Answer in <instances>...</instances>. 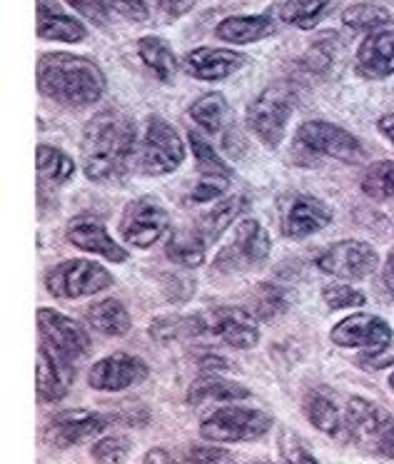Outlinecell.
Segmentation results:
<instances>
[{
    "mask_svg": "<svg viewBox=\"0 0 394 464\" xmlns=\"http://www.w3.org/2000/svg\"><path fill=\"white\" fill-rule=\"evenodd\" d=\"M138 148L135 122L120 111H101L92 115L81 140V165L92 182H118L130 168Z\"/></svg>",
    "mask_w": 394,
    "mask_h": 464,
    "instance_id": "6da1fadb",
    "label": "cell"
},
{
    "mask_svg": "<svg viewBox=\"0 0 394 464\" xmlns=\"http://www.w3.org/2000/svg\"><path fill=\"white\" fill-rule=\"evenodd\" d=\"M38 88L48 101L65 108H88L105 92L98 63L72 53H45L38 61Z\"/></svg>",
    "mask_w": 394,
    "mask_h": 464,
    "instance_id": "7a4b0ae2",
    "label": "cell"
},
{
    "mask_svg": "<svg viewBox=\"0 0 394 464\" xmlns=\"http://www.w3.org/2000/svg\"><path fill=\"white\" fill-rule=\"evenodd\" d=\"M294 91L284 82L267 85L247 108V128L264 148H277L284 140L287 122L294 111Z\"/></svg>",
    "mask_w": 394,
    "mask_h": 464,
    "instance_id": "3957f363",
    "label": "cell"
},
{
    "mask_svg": "<svg viewBox=\"0 0 394 464\" xmlns=\"http://www.w3.org/2000/svg\"><path fill=\"white\" fill-rule=\"evenodd\" d=\"M185 155L187 150H185L180 132L160 115H150L145 121L140 148H138V168L142 175H150V178L170 175L180 168Z\"/></svg>",
    "mask_w": 394,
    "mask_h": 464,
    "instance_id": "277c9868",
    "label": "cell"
},
{
    "mask_svg": "<svg viewBox=\"0 0 394 464\" xmlns=\"http://www.w3.org/2000/svg\"><path fill=\"white\" fill-rule=\"evenodd\" d=\"M273 430V417L255 407L225 404L200 422V434L207 442H253Z\"/></svg>",
    "mask_w": 394,
    "mask_h": 464,
    "instance_id": "5b68a950",
    "label": "cell"
},
{
    "mask_svg": "<svg viewBox=\"0 0 394 464\" xmlns=\"http://www.w3.org/2000/svg\"><path fill=\"white\" fill-rule=\"evenodd\" d=\"M112 275L102 267V265L92 263V260H62L55 267L48 270L45 275V287L53 297L61 300H81L88 295H95L111 287Z\"/></svg>",
    "mask_w": 394,
    "mask_h": 464,
    "instance_id": "8992f818",
    "label": "cell"
},
{
    "mask_svg": "<svg viewBox=\"0 0 394 464\" xmlns=\"http://www.w3.org/2000/svg\"><path fill=\"white\" fill-rule=\"evenodd\" d=\"M118 232L122 243L148 250L170 232V215L155 198H135L125 205Z\"/></svg>",
    "mask_w": 394,
    "mask_h": 464,
    "instance_id": "52a82bcc",
    "label": "cell"
},
{
    "mask_svg": "<svg viewBox=\"0 0 394 464\" xmlns=\"http://www.w3.org/2000/svg\"><path fill=\"white\" fill-rule=\"evenodd\" d=\"M270 257V235L257 220H243L233 230V240L215 257V267L223 273H243L260 267Z\"/></svg>",
    "mask_w": 394,
    "mask_h": 464,
    "instance_id": "ba28073f",
    "label": "cell"
},
{
    "mask_svg": "<svg viewBox=\"0 0 394 464\" xmlns=\"http://www.w3.org/2000/svg\"><path fill=\"white\" fill-rule=\"evenodd\" d=\"M297 148L310 155H327L340 162H357L362 158V142L340 125L324 121H307L297 130Z\"/></svg>",
    "mask_w": 394,
    "mask_h": 464,
    "instance_id": "9c48e42d",
    "label": "cell"
},
{
    "mask_svg": "<svg viewBox=\"0 0 394 464\" xmlns=\"http://www.w3.org/2000/svg\"><path fill=\"white\" fill-rule=\"evenodd\" d=\"M314 265L324 275L352 283V280H364L367 275L374 273L380 265V257L374 253L372 245L362 243V240H342V243L324 247L322 253L317 255Z\"/></svg>",
    "mask_w": 394,
    "mask_h": 464,
    "instance_id": "30bf717a",
    "label": "cell"
},
{
    "mask_svg": "<svg viewBox=\"0 0 394 464\" xmlns=\"http://www.w3.org/2000/svg\"><path fill=\"white\" fill-rule=\"evenodd\" d=\"M330 340L340 347L352 350H367V354H382L389 350L394 333L389 324L377 314H350L334 324Z\"/></svg>",
    "mask_w": 394,
    "mask_h": 464,
    "instance_id": "8fae6325",
    "label": "cell"
},
{
    "mask_svg": "<svg viewBox=\"0 0 394 464\" xmlns=\"http://www.w3.org/2000/svg\"><path fill=\"white\" fill-rule=\"evenodd\" d=\"M38 327H41L43 344H48L53 353H58L71 362L91 353V334L85 333V327L58 313V310L41 307L38 310Z\"/></svg>",
    "mask_w": 394,
    "mask_h": 464,
    "instance_id": "7c38bea8",
    "label": "cell"
},
{
    "mask_svg": "<svg viewBox=\"0 0 394 464\" xmlns=\"http://www.w3.org/2000/svg\"><path fill=\"white\" fill-rule=\"evenodd\" d=\"M105 427H108V420L92 410H65V412L51 417V422L43 430V437L53 447L65 450V447L98 437Z\"/></svg>",
    "mask_w": 394,
    "mask_h": 464,
    "instance_id": "4fadbf2b",
    "label": "cell"
},
{
    "mask_svg": "<svg viewBox=\"0 0 394 464\" xmlns=\"http://www.w3.org/2000/svg\"><path fill=\"white\" fill-rule=\"evenodd\" d=\"M148 372L150 370L140 357L115 353L92 364L88 382H91L92 390H101V392H122V390H130L135 384H140L148 377Z\"/></svg>",
    "mask_w": 394,
    "mask_h": 464,
    "instance_id": "5bb4252c",
    "label": "cell"
},
{
    "mask_svg": "<svg viewBox=\"0 0 394 464\" xmlns=\"http://www.w3.org/2000/svg\"><path fill=\"white\" fill-rule=\"evenodd\" d=\"M207 333L217 334L225 344L235 350H253L260 343L257 320L250 310L243 307H215L205 320Z\"/></svg>",
    "mask_w": 394,
    "mask_h": 464,
    "instance_id": "9a60e30c",
    "label": "cell"
},
{
    "mask_svg": "<svg viewBox=\"0 0 394 464\" xmlns=\"http://www.w3.org/2000/svg\"><path fill=\"white\" fill-rule=\"evenodd\" d=\"M332 222V208L312 195H294L283 215V232L290 240H304Z\"/></svg>",
    "mask_w": 394,
    "mask_h": 464,
    "instance_id": "2e32d148",
    "label": "cell"
},
{
    "mask_svg": "<svg viewBox=\"0 0 394 464\" xmlns=\"http://www.w3.org/2000/svg\"><path fill=\"white\" fill-rule=\"evenodd\" d=\"M394 424L392 414L382 410L380 404L362 400V397H352L347 402V417H344V427L357 444L364 447H374L382 440V434Z\"/></svg>",
    "mask_w": 394,
    "mask_h": 464,
    "instance_id": "e0dca14e",
    "label": "cell"
},
{
    "mask_svg": "<svg viewBox=\"0 0 394 464\" xmlns=\"http://www.w3.org/2000/svg\"><path fill=\"white\" fill-rule=\"evenodd\" d=\"M65 237H68V243L75 245L82 253L101 255V257L111 260V263H125L128 260L125 247L115 243L108 235V230H105V225L98 218H92V215H81V218L68 222Z\"/></svg>",
    "mask_w": 394,
    "mask_h": 464,
    "instance_id": "ac0fdd59",
    "label": "cell"
},
{
    "mask_svg": "<svg viewBox=\"0 0 394 464\" xmlns=\"http://www.w3.org/2000/svg\"><path fill=\"white\" fill-rule=\"evenodd\" d=\"M245 65H247V55L227 51V48H195L182 61V68L187 75L205 82L225 81Z\"/></svg>",
    "mask_w": 394,
    "mask_h": 464,
    "instance_id": "d6986e66",
    "label": "cell"
},
{
    "mask_svg": "<svg viewBox=\"0 0 394 464\" xmlns=\"http://www.w3.org/2000/svg\"><path fill=\"white\" fill-rule=\"evenodd\" d=\"M357 72L372 81H382L394 72V25L372 31L357 51Z\"/></svg>",
    "mask_w": 394,
    "mask_h": 464,
    "instance_id": "ffe728a7",
    "label": "cell"
},
{
    "mask_svg": "<svg viewBox=\"0 0 394 464\" xmlns=\"http://www.w3.org/2000/svg\"><path fill=\"white\" fill-rule=\"evenodd\" d=\"M75 372L72 362L58 353H53L48 344L38 350V397L41 402H58L71 390Z\"/></svg>",
    "mask_w": 394,
    "mask_h": 464,
    "instance_id": "44dd1931",
    "label": "cell"
},
{
    "mask_svg": "<svg viewBox=\"0 0 394 464\" xmlns=\"http://www.w3.org/2000/svg\"><path fill=\"white\" fill-rule=\"evenodd\" d=\"M38 35L43 41L81 43L88 31L78 18L62 11L55 0H38Z\"/></svg>",
    "mask_w": 394,
    "mask_h": 464,
    "instance_id": "7402d4cb",
    "label": "cell"
},
{
    "mask_svg": "<svg viewBox=\"0 0 394 464\" xmlns=\"http://www.w3.org/2000/svg\"><path fill=\"white\" fill-rule=\"evenodd\" d=\"M277 31L273 15H233L217 23L215 35L230 45H250V43L264 41Z\"/></svg>",
    "mask_w": 394,
    "mask_h": 464,
    "instance_id": "603a6c76",
    "label": "cell"
},
{
    "mask_svg": "<svg viewBox=\"0 0 394 464\" xmlns=\"http://www.w3.org/2000/svg\"><path fill=\"white\" fill-rule=\"evenodd\" d=\"M250 397V390L240 382H233V380H225V377H217V374H205L197 382L192 384L187 390V402L200 404V402H240V400H247Z\"/></svg>",
    "mask_w": 394,
    "mask_h": 464,
    "instance_id": "cb8c5ba5",
    "label": "cell"
},
{
    "mask_svg": "<svg viewBox=\"0 0 394 464\" xmlns=\"http://www.w3.org/2000/svg\"><path fill=\"white\" fill-rule=\"evenodd\" d=\"M85 320L91 324L95 333L105 334V337H122L130 333V313L120 300H101L92 307H88Z\"/></svg>",
    "mask_w": 394,
    "mask_h": 464,
    "instance_id": "d4e9b609",
    "label": "cell"
},
{
    "mask_svg": "<svg viewBox=\"0 0 394 464\" xmlns=\"http://www.w3.org/2000/svg\"><path fill=\"white\" fill-rule=\"evenodd\" d=\"M138 55L145 63V68L158 78L160 82H172L175 72H178V61L172 53L170 43L162 41L158 35H148L138 41Z\"/></svg>",
    "mask_w": 394,
    "mask_h": 464,
    "instance_id": "484cf974",
    "label": "cell"
},
{
    "mask_svg": "<svg viewBox=\"0 0 394 464\" xmlns=\"http://www.w3.org/2000/svg\"><path fill=\"white\" fill-rule=\"evenodd\" d=\"M205 250H207V240L197 232V227L172 230L170 240L165 245V255L182 267H200L205 263Z\"/></svg>",
    "mask_w": 394,
    "mask_h": 464,
    "instance_id": "4316f807",
    "label": "cell"
},
{
    "mask_svg": "<svg viewBox=\"0 0 394 464\" xmlns=\"http://www.w3.org/2000/svg\"><path fill=\"white\" fill-rule=\"evenodd\" d=\"M35 160H38V180L41 185H65L72 180L75 175V162L68 152H62L61 148H53V145H38L35 152Z\"/></svg>",
    "mask_w": 394,
    "mask_h": 464,
    "instance_id": "83f0119b",
    "label": "cell"
},
{
    "mask_svg": "<svg viewBox=\"0 0 394 464\" xmlns=\"http://www.w3.org/2000/svg\"><path fill=\"white\" fill-rule=\"evenodd\" d=\"M245 200L243 195H235V198H225L223 202H217L213 210L205 212L203 218L197 220V232L203 235L207 243H215V240H220V235H223L230 225L235 222V218L245 210Z\"/></svg>",
    "mask_w": 394,
    "mask_h": 464,
    "instance_id": "f1b7e54d",
    "label": "cell"
},
{
    "mask_svg": "<svg viewBox=\"0 0 394 464\" xmlns=\"http://www.w3.org/2000/svg\"><path fill=\"white\" fill-rule=\"evenodd\" d=\"M190 118L203 132L215 135L223 130V122L227 118V101L223 92H207L203 98H197L190 105Z\"/></svg>",
    "mask_w": 394,
    "mask_h": 464,
    "instance_id": "f546056e",
    "label": "cell"
},
{
    "mask_svg": "<svg viewBox=\"0 0 394 464\" xmlns=\"http://www.w3.org/2000/svg\"><path fill=\"white\" fill-rule=\"evenodd\" d=\"M330 11V0H284L280 18L300 31H312Z\"/></svg>",
    "mask_w": 394,
    "mask_h": 464,
    "instance_id": "4dcf8cb0",
    "label": "cell"
},
{
    "mask_svg": "<svg viewBox=\"0 0 394 464\" xmlns=\"http://www.w3.org/2000/svg\"><path fill=\"white\" fill-rule=\"evenodd\" d=\"M304 414L324 434H337L342 427V414L324 392H310L304 397Z\"/></svg>",
    "mask_w": 394,
    "mask_h": 464,
    "instance_id": "1f68e13d",
    "label": "cell"
},
{
    "mask_svg": "<svg viewBox=\"0 0 394 464\" xmlns=\"http://www.w3.org/2000/svg\"><path fill=\"white\" fill-rule=\"evenodd\" d=\"M342 23L352 31H377L384 25H392V15L384 11L382 5H372V3H357L352 8L342 13Z\"/></svg>",
    "mask_w": 394,
    "mask_h": 464,
    "instance_id": "d6a6232c",
    "label": "cell"
},
{
    "mask_svg": "<svg viewBox=\"0 0 394 464\" xmlns=\"http://www.w3.org/2000/svg\"><path fill=\"white\" fill-rule=\"evenodd\" d=\"M190 148L192 155H195V162H197L200 175H215V178H227V180H233V168L213 150L210 142L203 140L200 132H190Z\"/></svg>",
    "mask_w": 394,
    "mask_h": 464,
    "instance_id": "836d02e7",
    "label": "cell"
},
{
    "mask_svg": "<svg viewBox=\"0 0 394 464\" xmlns=\"http://www.w3.org/2000/svg\"><path fill=\"white\" fill-rule=\"evenodd\" d=\"M362 190L374 198V200H387V198H394V160H382L370 165L364 170Z\"/></svg>",
    "mask_w": 394,
    "mask_h": 464,
    "instance_id": "e575fe53",
    "label": "cell"
},
{
    "mask_svg": "<svg viewBox=\"0 0 394 464\" xmlns=\"http://www.w3.org/2000/svg\"><path fill=\"white\" fill-rule=\"evenodd\" d=\"M287 310V295L277 285H260L250 297V313L260 320H274Z\"/></svg>",
    "mask_w": 394,
    "mask_h": 464,
    "instance_id": "d590c367",
    "label": "cell"
},
{
    "mask_svg": "<svg viewBox=\"0 0 394 464\" xmlns=\"http://www.w3.org/2000/svg\"><path fill=\"white\" fill-rule=\"evenodd\" d=\"M132 452V442L122 434H111V437H102L98 442L92 444L91 457L98 464H122L128 459V454Z\"/></svg>",
    "mask_w": 394,
    "mask_h": 464,
    "instance_id": "8d00e7d4",
    "label": "cell"
},
{
    "mask_svg": "<svg viewBox=\"0 0 394 464\" xmlns=\"http://www.w3.org/2000/svg\"><path fill=\"white\" fill-rule=\"evenodd\" d=\"M230 180L227 178H215V175H200V180L195 182V188L187 195V202L192 205H203V202H213L223 198L227 192Z\"/></svg>",
    "mask_w": 394,
    "mask_h": 464,
    "instance_id": "74e56055",
    "label": "cell"
},
{
    "mask_svg": "<svg viewBox=\"0 0 394 464\" xmlns=\"http://www.w3.org/2000/svg\"><path fill=\"white\" fill-rule=\"evenodd\" d=\"M322 300L330 310H347V307H362L364 295L350 285H330L322 290Z\"/></svg>",
    "mask_w": 394,
    "mask_h": 464,
    "instance_id": "f35d334b",
    "label": "cell"
},
{
    "mask_svg": "<svg viewBox=\"0 0 394 464\" xmlns=\"http://www.w3.org/2000/svg\"><path fill=\"white\" fill-rule=\"evenodd\" d=\"M230 452L213 444H195L180 457V464H230Z\"/></svg>",
    "mask_w": 394,
    "mask_h": 464,
    "instance_id": "ab89813d",
    "label": "cell"
},
{
    "mask_svg": "<svg viewBox=\"0 0 394 464\" xmlns=\"http://www.w3.org/2000/svg\"><path fill=\"white\" fill-rule=\"evenodd\" d=\"M65 3L71 5L72 11L81 13L82 18H88L101 28H105L108 21H111V8H108L105 0H65Z\"/></svg>",
    "mask_w": 394,
    "mask_h": 464,
    "instance_id": "60d3db41",
    "label": "cell"
},
{
    "mask_svg": "<svg viewBox=\"0 0 394 464\" xmlns=\"http://www.w3.org/2000/svg\"><path fill=\"white\" fill-rule=\"evenodd\" d=\"M105 3L111 11L120 13L122 18L132 23L148 21V15H150V0H105Z\"/></svg>",
    "mask_w": 394,
    "mask_h": 464,
    "instance_id": "b9f144b4",
    "label": "cell"
},
{
    "mask_svg": "<svg viewBox=\"0 0 394 464\" xmlns=\"http://www.w3.org/2000/svg\"><path fill=\"white\" fill-rule=\"evenodd\" d=\"M280 450H283L284 464H320L314 459V454L293 434H284L283 442H280Z\"/></svg>",
    "mask_w": 394,
    "mask_h": 464,
    "instance_id": "7bdbcfd3",
    "label": "cell"
},
{
    "mask_svg": "<svg viewBox=\"0 0 394 464\" xmlns=\"http://www.w3.org/2000/svg\"><path fill=\"white\" fill-rule=\"evenodd\" d=\"M192 3L195 0H158V5H160V11L168 15V18H180L185 13L190 11Z\"/></svg>",
    "mask_w": 394,
    "mask_h": 464,
    "instance_id": "ee69618b",
    "label": "cell"
},
{
    "mask_svg": "<svg viewBox=\"0 0 394 464\" xmlns=\"http://www.w3.org/2000/svg\"><path fill=\"white\" fill-rule=\"evenodd\" d=\"M140 464H180V457H175V454L162 450V447H155V450H150L142 457Z\"/></svg>",
    "mask_w": 394,
    "mask_h": 464,
    "instance_id": "f6af8a7d",
    "label": "cell"
},
{
    "mask_svg": "<svg viewBox=\"0 0 394 464\" xmlns=\"http://www.w3.org/2000/svg\"><path fill=\"white\" fill-rule=\"evenodd\" d=\"M377 452L384 454V457H389V459H394V424L382 434V440H380V444H377Z\"/></svg>",
    "mask_w": 394,
    "mask_h": 464,
    "instance_id": "bcb514c9",
    "label": "cell"
},
{
    "mask_svg": "<svg viewBox=\"0 0 394 464\" xmlns=\"http://www.w3.org/2000/svg\"><path fill=\"white\" fill-rule=\"evenodd\" d=\"M382 280H384V287H387V293L392 295V300H394V250L389 253V257H387V263H384Z\"/></svg>",
    "mask_w": 394,
    "mask_h": 464,
    "instance_id": "7dc6e473",
    "label": "cell"
},
{
    "mask_svg": "<svg viewBox=\"0 0 394 464\" xmlns=\"http://www.w3.org/2000/svg\"><path fill=\"white\" fill-rule=\"evenodd\" d=\"M377 128H380V132H384L389 140H392L394 145V112H389V115H382L380 118V122H377Z\"/></svg>",
    "mask_w": 394,
    "mask_h": 464,
    "instance_id": "c3c4849f",
    "label": "cell"
},
{
    "mask_svg": "<svg viewBox=\"0 0 394 464\" xmlns=\"http://www.w3.org/2000/svg\"><path fill=\"white\" fill-rule=\"evenodd\" d=\"M389 387H392V390H394V372H392V377H389Z\"/></svg>",
    "mask_w": 394,
    "mask_h": 464,
    "instance_id": "681fc988",
    "label": "cell"
},
{
    "mask_svg": "<svg viewBox=\"0 0 394 464\" xmlns=\"http://www.w3.org/2000/svg\"><path fill=\"white\" fill-rule=\"evenodd\" d=\"M255 464H274V462H255Z\"/></svg>",
    "mask_w": 394,
    "mask_h": 464,
    "instance_id": "f907efd6",
    "label": "cell"
}]
</instances>
